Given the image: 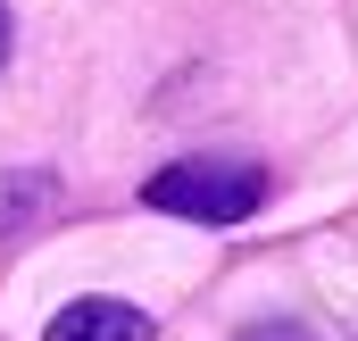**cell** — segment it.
<instances>
[{
	"instance_id": "obj_5",
	"label": "cell",
	"mask_w": 358,
	"mask_h": 341,
	"mask_svg": "<svg viewBox=\"0 0 358 341\" xmlns=\"http://www.w3.org/2000/svg\"><path fill=\"white\" fill-rule=\"evenodd\" d=\"M0 59H8V8H0Z\"/></svg>"
},
{
	"instance_id": "obj_4",
	"label": "cell",
	"mask_w": 358,
	"mask_h": 341,
	"mask_svg": "<svg viewBox=\"0 0 358 341\" xmlns=\"http://www.w3.org/2000/svg\"><path fill=\"white\" fill-rule=\"evenodd\" d=\"M234 341H308V325H292V317H259V325H242Z\"/></svg>"
},
{
	"instance_id": "obj_1",
	"label": "cell",
	"mask_w": 358,
	"mask_h": 341,
	"mask_svg": "<svg viewBox=\"0 0 358 341\" xmlns=\"http://www.w3.org/2000/svg\"><path fill=\"white\" fill-rule=\"evenodd\" d=\"M142 200L167 208V217H192V225H242V217H259L267 175L234 167V159H176L142 183Z\"/></svg>"
},
{
	"instance_id": "obj_2",
	"label": "cell",
	"mask_w": 358,
	"mask_h": 341,
	"mask_svg": "<svg viewBox=\"0 0 358 341\" xmlns=\"http://www.w3.org/2000/svg\"><path fill=\"white\" fill-rule=\"evenodd\" d=\"M42 341H150V317L125 300H67Z\"/></svg>"
},
{
	"instance_id": "obj_3",
	"label": "cell",
	"mask_w": 358,
	"mask_h": 341,
	"mask_svg": "<svg viewBox=\"0 0 358 341\" xmlns=\"http://www.w3.org/2000/svg\"><path fill=\"white\" fill-rule=\"evenodd\" d=\"M59 191H50V175H0V233H17L25 217H42Z\"/></svg>"
}]
</instances>
